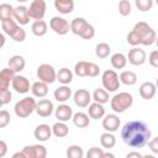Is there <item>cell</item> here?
I'll use <instances>...</instances> for the list:
<instances>
[{"label": "cell", "mask_w": 158, "mask_h": 158, "mask_svg": "<svg viewBox=\"0 0 158 158\" xmlns=\"http://www.w3.org/2000/svg\"><path fill=\"white\" fill-rule=\"evenodd\" d=\"M152 137L148 125L141 120L127 121L121 128V138L123 143L131 148H143Z\"/></svg>", "instance_id": "obj_1"}, {"label": "cell", "mask_w": 158, "mask_h": 158, "mask_svg": "<svg viewBox=\"0 0 158 158\" xmlns=\"http://www.w3.org/2000/svg\"><path fill=\"white\" fill-rule=\"evenodd\" d=\"M135 33L138 36L139 38V44L142 46H152L156 43L157 40V33L153 30L152 26H149L147 22L144 21H138L135 23L133 28Z\"/></svg>", "instance_id": "obj_2"}, {"label": "cell", "mask_w": 158, "mask_h": 158, "mask_svg": "<svg viewBox=\"0 0 158 158\" xmlns=\"http://www.w3.org/2000/svg\"><path fill=\"white\" fill-rule=\"evenodd\" d=\"M133 104V96L127 91H121L115 94L110 99V106L115 114H122L130 109Z\"/></svg>", "instance_id": "obj_3"}, {"label": "cell", "mask_w": 158, "mask_h": 158, "mask_svg": "<svg viewBox=\"0 0 158 158\" xmlns=\"http://www.w3.org/2000/svg\"><path fill=\"white\" fill-rule=\"evenodd\" d=\"M36 100L32 96H26L21 100H19L15 106H14V111L15 115L20 118H26L28 117L36 109Z\"/></svg>", "instance_id": "obj_4"}, {"label": "cell", "mask_w": 158, "mask_h": 158, "mask_svg": "<svg viewBox=\"0 0 158 158\" xmlns=\"http://www.w3.org/2000/svg\"><path fill=\"white\" fill-rule=\"evenodd\" d=\"M101 83H102V88L109 93H115L121 84L118 80V74L114 69H106L102 73Z\"/></svg>", "instance_id": "obj_5"}, {"label": "cell", "mask_w": 158, "mask_h": 158, "mask_svg": "<svg viewBox=\"0 0 158 158\" xmlns=\"http://www.w3.org/2000/svg\"><path fill=\"white\" fill-rule=\"evenodd\" d=\"M37 78L47 84H53L57 80V72L53 65L48 63L40 64L37 68Z\"/></svg>", "instance_id": "obj_6"}, {"label": "cell", "mask_w": 158, "mask_h": 158, "mask_svg": "<svg viewBox=\"0 0 158 158\" xmlns=\"http://www.w3.org/2000/svg\"><path fill=\"white\" fill-rule=\"evenodd\" d=\"M46 10H47V4L44 0H33L30 7H27L28 16L30 19L33 20H43L46 15Z\"/></svg>", "instance_id": "obj_7"}, {"label": "cell", "mask_w": 158, "mask_h": 158, "mask_svg": "<svg viewBox=\"0 0 158 158\" xmlns=\"http://www.w3.org/2000/svg\"><path fill=\"white\" fill-rule=\"evenodd\" d=\"M49 27L54 33L59 36H64L70 31L69 22L64 17H60V16H53L49 20Z\"/></svg>", "instance_id": "obj_8"}, {"label": "cell", "mask_w": 158, "mask_h": 158, "mask_svg": "<svg viewBox=\"0 0 158 158\" xmlns=\"http://www.w3.org/2000/svg\"><path fill=\"white\" fill-rule=\"evenodd\" d=\"M126 58L128 59V62L135 65V67H139L142 64H144L146 59H147V54L144 52V49L139 48V47H132L128 51V54L126 56Z\"/></svg>", "instance_id": "obj_9"}, {"label": "cell", "mask_w": 158, "mask_h": 158, "mask_svg": "<svg viewBox=\"0 0 158 158\" xmlns=\"http://www.w3.org/2000/svg\"><path fill=\"white\" fill-rule=\"evenodd\" d=\"M11 86L12 89L17 93V94H26L30 91L31 89V84H30V80L21 75V74H15L14 78H12V81H11Z\"/></svg>", "instance_id": "obj_10"}, {"label": "cell", "mask_w": 158, "mask_h": 158, "mask_svg": "<svg viewBox=\"0 0 158 158\" xmlns=\"http://www.w3.org/2000/svg\"><path fill=\"white\" fill-rule=\"evenodd\" d=\"M22 153L26 158H46L47 149L43 144H31L22 148Z\"/></svg>", "instance_id": "obj_11"}, {"label": "cell", "mask_w": 158, "mask_h": 158, "mask_svg": "<svg viewBox=\"0 0 158 158\" xmlns=\"http://www.w3.org/2000/svg\"><path fill=\"white\" fill-rule=\"evenodd\" d=\"M35 111L41 117H49L53 114V111H54V105H53V102L51 100L42 98L40 101L36 102Z\"/></svg>", "instance_id": "obj_12"}, {"label": "cell", "mask_w": 158, "mask_h": 158, "mask_svg": "<svg viewBox=\"0 0 158 158\" xmlns=\"http://www.w3.org/2000/svg\"><path fill=\"white\" fill-rule=\"evenodd\" d=\"M121 126L120 117L116 114H107L102 117V127L107 132H116Z\"/></svg>", "instance_id": "obj_13"}, {"label": "cell", "mask_w": 158, "mask_h": 158, "mask_svg": "<svg viewBox=\"0 0 158 158\" xmlns=\"http://www.w3.org/2000/svg\"><path fill=\"white\" fill-rule=\"evenodd\" d=\"M73 100L78 107L85 109V107H88V105L90 104V101L93 99H91V94L86 89H78L73 94Z\"/></svg>", "instance_id": "obj_14"}, {"label": "cell", "mask_w": 158, "mask_h": 158, "mask_svg": "<svg viewBox=\"0 0 158 158\" xmlns=\"http://www.w3.org/2000/svg\"><path fill=\"white\" fill-rule=\"evenodd\" d=\"M12 19L20 25V26H25L30 22V16L27 12V7L25 5H19L16 7H14L12 11Z\"/></svg>", "instance_id": "obj_15"}, {"label": "cell", "mask_w": 158, "mask_h": 158, "mask_svg": "<svg viewBox=\"0 0 158 158\" xmlns=\"http://www.w3.org/2000/svg\"><path fill=\"white\" fill-rule=\"evenodd\" d=\"M73 109L67 105L65 102H62L60 105H58V107L54 110V115H56V118L58 121H62V122H68L69 120H72V116H73Z\"/></svg>", "instance_id": "obj_16"}, {"label": "cell", "mask_w": 158, "mask_h": 158, "mask_svg": "<svg viewBox=\"0 0 158 158\" xmlns=\"http://www.w3.org/2000/svg\"><path fill=\"white\" fill-rule=\"evenodd\" d=\"M33 136L37 141L40 142H46L51 138L52 136V127H49V125L47 123H41L35 128Z\"/></svg>", "instance_id": "obj_17"}, {"label": "cell", "mask_w": 158, "mask_h": 158, "mask_svg": "<svg viewBox=\"0 0 158 158\" xmlns=\"http://www.w3.org/2000/svg\"><path fill=\"white\" fill-rule=\"evenodd\" d=\"M157 93V86L153 81H144L139 85V95L144 100H151Z\"/></svg>", "instance_id": "obj_18"}, {"label": "cell", "mask_w": 158, "mask_h": 158, "mask_svg": "<svg viewBox=\"0 0 158 158\" xmlns=\"http://www.w3.org/2000/svg\"><path fill=\"white\" fill-rule=\"evenodd\" d=\"M25 65H26V60H25V58H23L22 56H20V54H15V56L10 57V59L7 60V67H9L10 69H12L15 74L22 72V70L25 69Z\"/></svg>", "instance_id": "obj_19"}, {"label": "cell", "mask_w": 158, "mask_h": 158, "mask_svg": "<svg viewBox=\"0 0 158 158\" xmlns=\"http://www.w3.org/2000/svg\"><path fill=\"white\" fill-rule=\"evenodd\" d=\"M53 96H54V99H56L58 102H67V101L72 98V89H70L68 85L62 84L60 86H58V88L54 90Z\"/></svg>", "instance_id": "obj_20"}, {"label": "cell", "mask_w": 158, "mask_h": 158, "mask_svg": "<svg viewBox=\"0 0 158 158\" xmlns=\"http://www.w3.org/2000/svg\"><path fill=\"white\" fill-rule=\"evenodd\" d=\"M30 90H31V93H32V95L35 98L42 99V98L47 96V94H48V84L44 83V81L37 80L33 84H31V89Z\"/></svg>", "instance_id": "obj_21"}, {"label": "cell", "mask_w": 158, "mask_h": 158, "mask_svg": "<svg viewBox=\"0 0 158 158\" xmlns=\"http://www.w3.org/2000/svg\"><path fill=\"white\" fill-rule=\"evenodd\" d=\"M88 115L90 118H94V120L102 118L105 115V109H104L102 104H99L96 101L90 102L88 105Z\"/></svg>", "instance_id": "obj_22"}, {"label": "cell", "mask_w": 158, "mask_h": 158, "mask_svg": "<svg viewBox=\"0 0 158 158\" xmlns=\"http://www.w3.org/2000/svg\"><path fill=\"white\" fill-rule=\"evenodd\" d=\"M72 121H73L74 126H77L78 128H85L90 123V117L88 114H85L83 111H78V112L73 114Z\"/></svg>", "instance_id": "obj_23"}, {"label": "cell", "mask_w": 158, "mask_h": 158, "mask_svg": "<svg viewBox=\"0 0 158 158\" xmlns=\"http://www.w3.org/2000/svg\"><path fill=\"white\" fill-rule=\"evenodd\" d=\"M54 7L59 14L68 15L74 10V0H54Z\"/></svg>", "instance_id": "obj_24"}, {"label": "cell", "mask_w": 158, "mask_h": 158, "mask_svg": "<svg viewBox=\"0 0 158 158\" xmlns=\"http://www.w3.org/2000/svg\"><path fill=\"white\" fill-rule=\"evenodd\" d=\"M88 23H89V22H88L84 17H75V19H73L72 22L69 23L70 31H72L74 35L80 36V35L83 33V31L85 30V27L88 26Z\"/></svg>", "instance_id": "obj_25"}, {"label": "cell", "mask_w": 158, "mask_h": 158, "mask_svg": "<svg viewBox=\"0 0 158 158\" xmlns=\"http://www.w3.org/2000/svg\"><path fill=\"white\" fill-rule=\"evenodd\" d=\"M15 73L12 69H10L9 67L7 68H4L0 70V89H6L10 86L11 81H12V78H14Z\"/></svg>", "instance_id": "obj_26"}, {"label": "cell", "mask_w": 158, "mask_h": 158, "mask_svg": "<svg viewBox=\"0 0 158 158\" xmlns=\"http://www.w3.org/2000/svg\"><path fill=\"white\" fill-rule=\"evenodd\" d=\"M31 31L36 37H42L48 31V25L44 20H35L31 25Z\"/></svg>", "instance_id": "obj_27"}, {"label": "cell", "mask_w": 158, "mask_h": 158, "mask_svg": "<svg viewBox=\"0 0 158 158\" xmlns=\"http://www.w3.org/2000/svg\"><path fill=\"white\" fill-rule=\"evenodd\" d=\"M118 80H120V83H122L127 86H132L137 83V74L132 70H123L120 73Z\"/></svg>", "instance_id": "obj_28"}, {"label": "cell", "mask_w": 158, "mask_h": 158, "mask_svg": "<svg viewBox=\"0 0 158 158\" xmlns=\"http://www.w3.org/2000/svg\"><path fill=\"white\" fill-rule=\"evenodd\" d=\"M73 75H74V73H73L69 68L63 67V68H60V69L57 72V80H58L60 84L68 85V84L72 83V80H73Z\"/></svg>", "instance_id": "obj_29"}, {"label": "cell", "mask_w": 158, "mask_h": 158, "mask_svg": "<svg viewBox=\"0 0 158 158\" xmlns=\"http://www.w3.org/2000/svg\"><path fill=\"white\" fill-rule=\"evenodd\" d=\"M69 133V127L67 126L65 122L58 121L52 126V135H54L58 138H64Z\"/></svg>", "instance_id": "obj_30"}, {"label": "cell", "mask_w": 158, "mask_h": 158, "mask_svg": "<svg viewBox=\"0 0 158 158\" xmlns=\"http://www.w3.org/2000/svg\"><path fill=\"white\" fill-rule=\"evenodd\" d=\"M110 62H111V65L115 68V69H123L127 64V58L123 53H114L110 58Z\"/></svg>", "instance_id": "obj_31"}, {"label": "cell", "mask_w": 158, "mask_h": 158, "mask_svg": "<svg viewBox=\"0 0 158 158\" xmlns=\"http://www.w3.org/2000/svg\"><path fill=\"white\" fill-rule=\"evenodd\" d=\"M91 99L99 104H106L109 102L110 100V96H109V91H106L104 88H96L91 95Z\"/></svg>", "instance_id": "obj_32"}, {"label": "cell", "mask_w": 158, "mask_h": 158, "mask_svg": "<svg viewBox=\"0 0 158 158\" xmlns=\"http://www.w3.org/2000/svg\"><path fill=\"white\" fill-rule=\"evenodd\" d=\"M100 143H101V146H102L104 148L110 149V148L115 147V144H116V137L114 136L112 132L105 131V132L101 133V136H100Z\"/></svg>", "instance_id": "obj_33"}, {"label": "cell", "mask_w": 158, "mask_h": 158, "mask_svg": "<svg viewBox=\"0 0 158 158\" xmlns=\"http://www.w3.org/2000/svg\"><path fill=\"white\" fill-rule=\"evenodd\" d=\"M19 26H20V25H19L14 19H9V20H5V21L1 22V28H2L4 33H6V35L10 36V37L14 35V32L17 30Z\"/></svg>", "instance_id": "obj_34"}, {"label": "cell", "mask_w": 158, "mask_h": 158, "mask_svg": "<svg viewBox=\"0 0 158 158\" xmlns=\"http://www.w3.org/2000/svg\"><path fill=\"white\" fill-rule=\"evenodd\" d=\"M110 53H111V47L107 43L100 42V43L96 44V47H95V54H96L98 58L105 59V58H107L110 56Z\"/></svg>", "instance_id": "obj_35"}, {"label": "cell", "mask_w": 158, "mask_h": 158, "mask_svg": "<svg viewBox=\"0 0 158 158\" xmlns=\"http://www.w3.org/2000/svg\"><path fill=\"white\" fill-rule=\"evenodd\" d=\"M12 11H14V6L11 4L7 2L0 4V22L12 19Z\"/></svg>", "instance_id": "obj_36"}, {"label": "cell", "mask_w": 158, "mask_h": 158, "mask_svg": "<svg viewBox=\"0 0 158 158\" xmlns=\"http://www.w3.org/2000/svg\"><path fill=\"white\" fill-rule=\"evenodd\" d=\"M67 157L68 158H83L84 157V151L80 146L78 144H72L67 148V152H65Z\"/></svg>", "instance_id": "obj_37"}, {"label": "cell", "mask_w": 158, "mask_h": 158, "mask_svg": "<svg viewBox=\"0 0 158 158\" xmlns=\"http://www.w3.org/2000/svg\"><path fill=\"white\" fill-rule=\"evenodd\" d=\"M74 74L78 77H88V62L80 60L74 65Z\"/></svg>", "instance_id": "obj_38"}, {"label": "cell", "mask_w": 158, "mask_h": 158, "mask_svg": "<svg viewBox=\"0 0 158 158\" xmlns=\"http://www.w3.org/2000/svg\"><path fill=\"white\" fill-rule=\"evenodd\" d=\"M153 2H154V0H135L136 7L142 12L149 11L153 7Z\"/></svg>", "instance_id": "obj_39"}, {"label": "cell", "mask_w": 158, "mask_h": 158, "mask_svg": "<svg viewBox=\"0 0 158 158\" xmlns=\"http://www.w3.org/2000/svg\"><path fill=\"white\" fill-rule=\"evenodd\" d=\"M132 6L128 0H120L118 1V12L121 16H128L131 14Z\"/></svg>", "instance_id": "obj_40"}, {"label": "cell", "mask_w": 158, "mask_h": 158, "mask_svg": "<svg viewBox=\"0 0 158 158\" xmlns=\"http://www.w3.org/2000/svg\"><path fill=\"white\" fill-rule=\"evenodd\" d=\"M11 99H12V94H11V91H10L9 88H6V89H0V102H1L2 105L10 104Z\"/></svg>", "instance_id": "obj_41"}, {"label": "cell", "mask_w": 158, "mask_h": 158, "mask_svg": "<svg viewBox=\"0 0 158 158\" xmlns=\"http://www.w3.org/2000/svg\"><path fill=\"white\" fill-rule=\"evenodd\" d=\"M11 38L15 41V42H23L25 40H26V31L21 27V26H19L17 27V30L14 32V35L11 36Z\"/></svg>", "instance_id": "obj_42"}, {"label": "cell", "mask_w": 158, "mask_h": 158, "mask_svg": "<svg viewBox=\"0 0 158 158\" xmlns=\"http://www.w3.org/2000/svg\"><path fill=\"white\" fill-rule=\"evenodd\" d=\"M100 74V67L96 63L93 62H88V77L95 78Z\"/></svg>", "instance_id": "obj_43"}, {"label": "cell", "mask_w": 158, "mask_h": 158, "mask_svg": "<svg viewBox=\"0 0 158 158\" xmlns=\"http://www.w3.org/2000/svg\"><path fill=\"white\" fill-rule=\"evenodd\" d=\"M10 114L7 110H0V128H5L10 123Z\"/></svg>", "instance_id": "obj_44"}, {"label": "cell", "mask_w": 158, "mask_h": 158, "mask_svg": "<svg viewBox=\"0 0 158 158\" xmlns=\"http://www.w3.org/2000/svg\"><path fill=\"white\" fill-rule=\"evenodd\" d=\"M94 36H95V28H94L93 25L88 23V26L85 27V30L83 31V33L80 35V37L84 38V40H91Z\"/></svg>", "instance_id": "obj_45"}, {"label": "cell", "mask_w": 158, "mask_h": 158, "mask_svg": "<svg viewBox=\"0 0 158 158\" xmlns=\"http://www.w3.org/2000/svg\"><path fill=\"white\" fill-rule=\"evenodd\" d=\"M104 151L99 147H91L88 152H86V157L88 158H102Z\"/></svg>", "instance_id": "obj_46"}, {"label": "cell", "mask_w": 158, "mask_h": 158, "mask_svg": "<svg viewBox=\"0 0 158 158\" xmlns=\"http://www.w3.org/2000/svg\"><path fill=\"white\" fill-rule=\"evenodd\" d=\"M126 41H127V43H128V44H131L132 47L139 46V38H138V36L135 33V31H133V30L128 32V35H127V37H126Z\"/></svg>", "instance_id": "obj_47"}, {"label": "cell", "mask_w": 158, "mask_h": 158, "mask_svg": "<svg viewBox=\"0 0 158 158\" xmlns=\"http://www.w3.org/2000/svg\"><path fill=\"white\" fill-rule=\"evenodd\" d=\"M148 63L153 67V68H158V51L154 49L149 53L148 56Z\"/></svg>", "instance_id": "obj_48"}, {"label": "cell", "mask_w": 158, "mask_h": 158, "mask_svg": "<svg viewBox=\"0 0 158 158\" xmlns=\"http://www.w3.org/2000/svg\"><path fill=\"white\" fill-rule=\"evenodd\" d=\"M147 144H148L149 149H151L154 154L158 153V137H151L149 141L147 142Z\"/></svg>", "instance_id": "obj_49"}, {"label": "cell", "mask_w": 158, "mask_h": 158, "mask_svg": "<svg viewBox=\"0 0 158 158\" xmlns=\"http://www.w3.org/2000/svg\"><path fill=\"white\" fill-rule=\"evenodd\" d=\"M6 153H7V144H6L5 141L0 139V158L5 157Z\"/></svg>", "instance_id": "obj_50"}, {"label": "cell", "mask_w": 158, "mask_h": 158, "mask_svg": "<svg viewBox=\"0 0 158 158\" xmlns=\"http://www.w3.org/2000/svg\"><path fill=\"white\" fill-rule=\"evenodd\" d=\"M127 158H142V154L139 153V152H136V151H133V152H130V153H127V156H126Z\"/></svg>", "instance_id": "obj_51"}, {"label": "cell", "mask_w": 158, "mask_h": 158, "mask_svg": "<svg viewBox=\"0 0 158 158\" xmlns=\"http://www.w3.org/2000/svg\"><path fill=\"white\" fill-rule=\"evenodd\" d=\"M5 42H6V38H5V35L2 32H0V49L5 46Z\"/></svg>", "instance_id": "obj_52"}, {"label": "cell", "mask_w": 158, "mask_h": 158, "mask_svg": "<svg viewBox=\"0 0 158 158\" xmlns=\"http://www.w3.org/2000/svg\"><path fill=\"white\" fill-rule=\"evenodd\" d=\"M17 157H20V158H26L25 154L22 153V151H21V152H16V153L12 154V158H17Z\"/></svg>", "instance_id": "obj_53"}, {"label": "cell", "mask_w": 158, "mask_h": 158, "mask_svg": "<svg viewBox=\"0 0 158 158\" xmlns=\"http://www.w3.org/2000/svg\"><path fill=\"white\" fill-rule=\"evenodd\" d=\"M106 157H109V158H114V157H115V154H112V153H105V152H104L102 158H106Z\"/></svg>", "instance_id": "obj_54"}, {"label": "cell", "mask_w": 158, "mask_h": 158, "mask_svg": "<svg viewBox=\"0 0 158 158\" xmlns=\"http://www.w3.org/2000/svg\"><path fill=\"white\" fill-rule=\"evenodd\" d=\"M17 2H21V4H23V2H26V1H28V0H16Z\"/></svg>", "instance_id": "obj_55"}, {"label": "cell", "mask_w": 158, "mask_h": 158, "mask_svg": "<svg viewBox=\"0 0 158 158\" xmlns=\"http://www.w3.org/2000/svg\"><path fill=\"white\" fill-rule=\"evenodd\" d=\"M1 106H2V104H1V102H0V109H1Z\"/></svg>", "instance_id": "obj_56"}]
</instances>
